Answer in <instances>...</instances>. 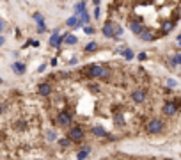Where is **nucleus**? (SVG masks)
Instances as JSON below:
<instances>
[{
  "label": "nucleus",
  "mask_w": 181,
  "mask_h": 160,
  "mask_svg": "<svg viewBox=\"0 0 181 160\" xmlns=\"http://www.w3.org/2000/svg\"><path fill=\"white\" fill-rule=\"evenodd\" d=\"M87 75H89L90 78H107L110 73H108V70H107V68L94 64V66H89V70H87Z\"/></svg>",
  "instance_id": "f257e3e1"
},
{
  "label": "nucleus",
  "mask_w": 181,
  "mask_h": 160,
  "mask_svg": "<svg viewBox=\"0 0 181 160\" xmlns=\"http://www.w3.org/2000/svg\"><path fill=\"white\" fill-rule=\"evenodd\" d=\"M103 34L107 36V37H121V34H123V29L119 27V25H116V23H105L103 25Z\"/></svg>",
  "instance_id": "f03ea898"
},
{
  "label": "nucleus",
  "mask_w": 181,
  "mask_h": 160,
  "mask_svg": "<svg viewBox=\"0 0 181 160\" xmlns=\"http://www.w3.org/2000/svg\"><path fill=\"white\" fill-rule=\"evenodd\" d=\"M147 133H160L162 130H163V121H160V119H151L149 123H147Z\"/></svg>",
  "instance_id": "7ed1b4c3"
},
{
  "label": "nucleus",
  "mask_w": 181,
  "mask_h": 160,
  "mask_svg": "<svg viewBox=\"0 0 181 160\" xmlns=\"http://www.w3.org/2000/svg\"><path fill=\"white\" fill-rule=\"evenodd\" d=\"M57 123H59L60 126L71 125V112H69V110H60L59 116H57Z\"/></svg>",
  "instance_id": "20e7f679"
},
{
  "label": "nucleus",
  "mask_w": 181,
  "mask_h": 160,
  "mask_svg": "<svg viewBox=\"0 0 181 160\" xmlns=\"http://www.w3.org/2000/svg\"><path fill=\"white\" fill-rule=\"evenodd\" d=\"M67 137H69L71 141H75V142H80L83 139V130L80 126H71L69 128V135H67Z\"/></svg>",
  "instance_id": "39448f33"
},
{
  "label": "nucleus",
  "mask_w": 181,
  "mask_h": 160,
  "mask_svg": "<svg viewBox=\"0 0 181 160\" xmlns=\"http://www.w3.org/2000/svg\"><path fill=\"white\" fill-rule=\"evenodd\" d=\"M177 107H179V101H167L163 107H162V112L165 114V116H174V114L177 112Z\"/></svg>",
  "instance_id": "423d86ee"
},
{
  "label": "nucleus",
  "mask_w": 181,
  "mask_h": 160,
  "mask_svg": "<svg viewBox=\"0 0 181 160\" xmlns=\"http://www.w3.org/2000/svg\"><path fill=\"white\" fill-rule=\"evenodd\" d=\"M130 29H131V32H133V34H137V36H140V34H142V32H144V30H146L147 27H146V25L142 23V21H137V20H131V21H130Z\"/></svg>",
  "instance_id": "0eeeda50"
},
{
  "label": "nucleus",
  "mask_w": 181,
  "mask_h": 160,
  "mask_svg": "<svg viewBox=\"0 0 181 160\" xmlns=\"http://www.w3.org/2000/svg\"><path fill=\"white\" fill-rule=\"evenodd\" d=\"M131 98H133V101H135V103H142V101L146 100V91H144V89H137V91H133Z\"/></svg>",
  "instance_id": "6e6552de"
},
{
  "label": "nucleus",
  "mask_w": 181,
  "mask_h": 160,
  "mask_svg": "<svg viewBox=\"0 0 181 160\" xmlns=\"http://www.w3.org/2000/svg\"><path fill=\"white\" fill-rule=\"evenodd\" d=\"M52 93V87H50V84H46V82H44V84H41L39 85V94L41 96H48Z\"/></svg>",
  "instance_id": "1a4fd4ad"
},
{
  "label": "nucleus",
  "mask_w": 181,
  "mask_h": 160,
  "mask_svg": "<svg viewBox=\"0 0 181 160\" xmlns=\"http://www.w3.org/2000/svg\"><path fill=\"white\" fill-rule=\"evenodd\" d=\"M13 71H14L16 75H23V73H25V64H23V62H14V64H13Z\"/></svg>",
  "instance_id": "9d476101"
},
{
  "label": "nucleus",
  "mask_w": 181,
  "mask_h": 160,
  "mask_svg": "<svg viewBox=\"0 0 181 160\" xmlns=\"http://www.w3.org/2000/svg\"><path fill=\"white\" fill-rule=\"evenodd\" d=\"M139 37H140L142 41H154V37H156V36H154L151 30H147V29H146V30H144V32H142Z\"/></svg>",
  "instance_id": "9b49d317"
},
{
  "label": "nucleus",
  "mask_w": 181,
  "mask_h": 160,
  "mask_svg": "<svg viewBox=\"0 0 181 160\" xmlns=\"http://www.w3.org/2000/svg\"><path fill=\"white\" fill-rule=\"evenodd\" d=\"M170 66H172V68L181 66V52H177L176 55H172V59H170Z\"/></svg>",
  "instance_id": "f8f14e48"
},
{
  "label": "nucleus",
  "mask_w": 181,
  "mask_h": 160,
  "mask_svg": "<svg viewBox=\"0 0 181 160\" xmlns=\"http://www.w3.org/2000/svg\"><path fill=\"white\" fill-rule=\"evenodd\" d=\"M93 133H94V135H98V137H108L107 130H105V128H101V126H94V128H93Z\"/></svg>",
  "instance_id": "ddd939ff"
},
{
  "label": "nucleus",
  "mask_w": 181,
  "mask_h": 160,
  "mask_svg": "<svg viewBox=\"0 0 181 160\" xmlns=\"http://www.w3.org/2000/svg\"><path fill=\"white\" fill-rule=\"evenodd\" d=\"M174 29V21H165V23H163V27H162V34H167V32H170Z\"/></svg>",
  "instance_id": "4468645a"
},
{
  "label": "nucleus",
  "mask_w": 181,
  "mask_h": 160,
  "mask_svg": "<svg viewBox=\"0 0 181 160\" xmlns=\"http://www.w3.org/2000/svg\"><path fill=\"white\" fill-rule=\"evenodd\" d=\"M87 156H89V149L87 148H83V149L78 151V160H85Z\"/></svg>",
  "instance_id": "2eb2a0df"
},
{
  "label": "nucleus",
  "mask_w": 181,
  "mask_h": 160,
  "mask_svg": "<svg viewBox=\"0 0 181 160\" xmlns=\"http://www.w3.org/2000/svg\"><path fill=\"white\" fill-rule=\"evenodd\" d=\"M67 27H78V18H69L67 20Z\"/></svg>",
  "instance_id": "dca6fc26"
},
{
  "label": "nucleus",
  "mask_w": 181,
  "mask_h": 160,
  "mask_svg": "<svg viewBox=\"0 0 181 160\" xmlns=\"http://www.w3.org/2000/svg\"><path fill=\"white\" fill-rule=\"evenodd\" d=\"M64 41H66L67 44H75V43H76V37H75V36H69V34H67Z\"/></svg>",
  "instance_id": "f3484780"
},
{
  "label": "nucleus",
  "mask_w": 181,
  "mask_h": 160,
  "mask_svg": "<svg viewBox=\"0 0 181 160\" xmlns=\"http://www.w3.org/2000/svg\"><path fill=\"white\" fill-rule=\"evenodd\" d=\"M123 55H124L128 61H130V59H133V52H131L130 48H124V50H123Z\"/></svg>",
  "instance_id": "a211bd4d"
},
{
  "label": "nucleus",
  "mask_w": 181,
  "mask_h": 160,
  "mask_svg": "<svg viewBox=\"0 0 181 160\" xmlns=\"http://www.w3.org/2000/svg\"><path fill=\"white\" fill-rule=\"evenodd\" d=\"M96 48H98V44H96V43H89L87 47H85V52H94Z\"/></svg>",
  "instance_id": "6ab92c4d"
},
{
  "label": "nucleus",
  "mask_w": 181,
  "mask_h": 160,
  "mask_svg": "<svg viewBox=\"0 0 181 160\" xmlns=\"http://www.w3.org/2000/svg\"><path fill=\"white\" fill-rule=\"evenodd\" d=\"M46 137H48V141H55V132H53V130H48V132H46Z\"/></svg>",
  "instance_id": "aec40b11"
},
{
  "label": "nucleus",
  "mask_w": 181,
  "mask_h": 160,
  "mask_svg": "<svg viewBox=\"0 0 181 160\" xmlns=\"http://www.w3.org/2000/svg\"><path fill=\"white\" fill-rule=\"evenodd\" d=\"M69 144H71V141H69V139H60V146H62V148H67Z\"/></svg>",
  "instance_id": "412c9836"
},
{
  "label": "nucleus",
  "mask_w": 181,
  "mask_h": 160,
  "mask_svg": "<svg viewBox=\"0 0 181 160\" xmlns=\"http://www.w3.org/2000/svg\"><path fill=\"white\" fill-rule=\"evenodd\" d=\"M116 123L121 126V125H124V119H123V116H121V114H117V116H116Z\"/></svg>",
  "instance_id": "4be33fe9"
},
{
  "label": "nucleus",
  "mask_w": 181,
  "mask_h": 160,
  "mask_svg": "<svg viewBox=\"0 0 181 160\" xmlns=\"http://www.w3.org/2000/svg\"><path fill=\"white\" fill-rule=\"evenodd\" d=\"M75 9H76V13H78V11H82V9H85V2H80V4H76V7H75Z\"/></svg>",
  "instance_id": "5701e85b"
},
{
  "label": "nucleus",
  "mask_w": 181,
  "mask_h": 160,
  "mask_svg": "<svg viewBox=\"0 0 181 160\" xmlns=\"http://www.w3.org/2000/svg\"><path fill=\"white\" fill-rule=\"evenodd\" d=\"M167 85H169V87H176L177 84H176V80H172V78H169V80H167Z\"/></svg>",
  "instance_id": "b1692460"
},
{
  "label": "nucleus",
  "mask_w": 181,
  "mask_h": 160,
  "mask_svg": "<svg viewBox=\"0 0 181 160\" xmlns=\"http://www.w3.org/2000/svg\"><path fill=\"white\" fill-rule=\"evenodd\" d=\"M37 30H39V32H44V30H46V27H44V23H43V21H41V23L37 25Z\"/></svg>",
  "instance_id": "393cba45"
},
{
  "label": "nucleus",
  "mask_w": 181,
  "mask_h": 160,
  "mask_svg": "<svg viewBox=\"0 0 181 160\" xmlns=\"http://www.w3.org/2000/svg\"><path fill=\"white\" fill-rule=\"evenodd\" d=\"M34 20L37 21V23H41V21H43V16H41V14H34Z\"/></svg>",
  "instance_id": "a878e982"
},
{
  "label": "nucleus",
  "mask_w": 181,
  "mask_h": 160,
  "mask_svg": "<svg viewBox=\"0 0 181 160\" xmlns=\"http://www.w3.org/2000/svg\"><path fill=\"white\" fill-rule=\"evenodd\" d=\"M83 30H85V32H87V34H93V32H94V29H90V27H85V29H83Z\"/></svg>",
  "instance_id": "bb28decb"
},
{
  "label": "nucleus",
  "mask_w": 181,
  "mask_h": 160,
  "mask_svg": "<svg viewBox=\"0 0 181 160\" xmlns=\"http://www.w3.org/2000/svg\"><path fill=\"white\" fill-rule=\"evenodd\" d=\"M44 68H46V64H41V66L37 68V71H39V73H41V71H44Z\"/></svg>",
  "instance_id": "cd10ccee"
},
{
  "label": "nucleus",
  "mask_w": 181,
  "mask_h": 160,
  "mask_svg": "<svg viewBox=\"0 0 181 160\" xmlns=\"http://www.w3.org/2000/svg\"><path fill=\"white\" fill-rule=\"evenodd\" d=\"M146 57H147V55H146V54H144V52H142V54H139V61H144V59H146Z\"/></svg>",
  "instance_id": "c85d7f7f"
},
{
  "label": "nucleus",
  "mask_w": 181,
  "mask_h": 160,
  "mask_svg": "<svg viewBox=\"0 0 181 160\" xmlns=\"http://www.w3.org/2000/svg\"><path fill=\"white\" fill-rule=\"evenodd\" d=\"M94 16H96V18H100V7H96V9H94Z\"/></svg>",
  "instance_id": "c756f323"
},
{
  "label": "nucleus",
  "mask_w": 181,
  "mask_h": 160,
  "mask_svg": "<svg viewBox=\"0 0 181 160\" xmlns=\"http://www.w3.org/2000/svg\"><path fill=\"white\" fill-rule=\"evenodd\" d=\"M2 44H4V37H2V36H0V47H2Z\"/></svg>",
  "instance_id": "7c9ffc66"
},
{
  "label": "nucleus",
  "mask_w": 181,
  "mask_h": 160,
  "mask_svg": "<svg viewBox=\"0 0 181 160\" xmlns=\"http://www.w3.org/2000/svg\"><path fill=\"white\" fill-rule=\"evenodd\" d=\"M4 29V25H2V21H0V30H2Z\"/></svg>",
  "instance_id": "2f4dec72"
},
{
  "label": "nucleus",
  "mask_w": 181,
  "mask_h": 160,
  "mask_svg": "<svg viewBox=\"0 0 181 160\" xmlns=\"http://www.w3.org/2000/svg\"><path fill=\"white\" fill-rule=\"evenodd\" d=\"M177 43H179V44H181V36H179V37H177Z\"/></svg>",
  "instance_id": "473e14b6"
},
{
  "label": "nucleus",
  "mask_w": 181,
  "mask_h": 160,
  "mask_svg": "<svg viewBox=\"0 0 181 160\" xmlns=\"http://www.w3.org/2000/svg\"><path fill=\"white\" fill-rule=\"evenodd\" d=\"M94 4H96V6H98V4H100V0H94Z\"/></svg>",
  "instance_id": "72a5a7b5"
},
{
  "label": "nucleus",
  "mask_w": 181,
  "mask_h": 160,
  "mask_svg": "<svg viewBox=\"0 0 181 160\" xmlns=\"http://www.w3.org/2000/svg\"><path fill=\"white\" fill-rule=\"evenodd\" d=\"M0 84H2V78H0Z\"/></svg>",
  "instance_id": "f704fd0d"
}]
</instances>
